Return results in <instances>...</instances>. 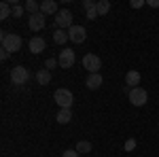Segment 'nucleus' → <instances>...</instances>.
<instances>
[{"label":"nucleus","instance_id":"obj_1","mask_svg":"<svg viewBox=\"0 0 159 157\" xmlns=\"http://www.w3.org/2000/svg\"><path fill=\"white\" fill-rule=\"evenodd\" d=\"M0 40H2V49H7L9 53H17L21 45H24V40L19 34H13V32H2L0 34Z\"/></svg>","mask_w":159,"mask_h":157},{"label":"nucleus","instance_id":"obj_2","mask_svg":"<svg viewBox=\"0 0 159 157\" xmlns=\"http://www.w3.org/2000/svg\"><path fill=\"white\" fill-rule=\"evenodd\" d=\"M53 100L60 104V109H70L74 102V96L70 89H64V87H60V89H55V94H53Z\"/></svg>","mask_w":159,"mask_h":157},{"label":"nucleus","instance_id":"obj_3","mask_svg":"<svg viewBox=\"0 0 159 157\" xmlns=\"http://www.w3.org/2000/svg\"><path fill=\"white\" fill-rule=\"evenodd\" d=\"M129 96V102L134 104V106H144L148 102V94L144 87H132V91L127 94Z\"/></svg>","mask_w":159,"mask_h":157},{"label":"nucleus","instance_id":"obj_4","mask_svg":"<svg viewBox=\"0 0 159 157\" xmlns=\"http://www.w3.org/2000/svg\"><path fill=\"white\" fill-rule=\"evenodd\" d=\"M83 68H85L89 74H96V72H100V68H102V60H100L96 53H87L85 58H83Z\"/></svg>","mask_w":159,"mask_h":157},{"label":"nucleus","instance_id":"obj_5","mask_svg":"<svg viewBox=\"0 0 159 157\" xmlns=\"http://www.w3.org/2000/svg\"><path fill=\"white\" fill-rule=\"evenodd\" d=\"M30 81V72H28V68L24 66H15L11 70V83L13 85H25Z\"/></svg>","mask_w":159,"mask_h":157},{"label":"nucleus","instance_id":"obj_6","mask_svg":"<svg viewBox=\"0 0 159 157\" xmlns=\"http://www.w3.org/2000/svg\"><path fill=\"white\" fill-rule=\"evenodd\" d=\"M55 25L60 28V30H70L72 28V13L68 11V9H61L57 15H55Z\"/></svg>","mask_w":159,"mask_h":157},{"label":"nucleus","instance_id":"obj_7","mask_svg":"<svg viewBox=\"0 0 159 157\" xmlns=\"http://www.w3.org/2000/svg\"><path fill=\"white\" fill-rule=\"evenodd\" d=\"M57 62H60V68H72L74 62H76V55H74L72 49H64L57 55Z\"/></svg>","mask_w":159,"mask_h":157},{"label":"nucleus","instance_id":"obj_8","mask_svg":"<svg viewBox=\"0 0 159 157\" xmlns=\"http://www.w3.org/2000/svg\"><path fill=\"white\" fill-rule=\"evenodd\" d=\"M45 17H47V15H43V13L30 15V17H28V28H30L32 32H40V30L45 28Z\"/></svg>","mask_w":159,"mask_h":157},{"label":"nucleus","instance_id":"obj_9","mask_svg":"<svg viewBox=\"0 0 159 157\" xmlns=\"http://www.w3.org/2000/svg\"><path fill=\"white\" fill-rule=\"evenodd\" d=\"M68 36H70L72 43L81 45V43H85V38H87V30L83 28V25H72V28L68 30Z\"/></svg>","mask_w":159,"mask_h":157},{"label":"nucleus","instance_id":"obj_10","mask_svg":"<svg viewBox=\"0 0 159 157\" xmlns=\"http://www.w3.org/2000/svg\"><path fill=\"white\" fill-rule=\"evenodd\" d=\"M40 13H43V15H53V13H55V15H57V2H55V0H43V2H40Z\"/></svg>","mask_w":159,"mask_h":157},{"label":"nucleus","instance_id":"obj_11","mask_svg":"<svg viewBox=\"0 0 159 157\" xmlns=\"http://www.w3.org/2000/svg\"><path fill=\"white\" fill-rule=\"evenodd\" d=\"M28 47H30V53H40V51H45L47 43H45V40H43L40 36H34V38H30Z\"/></svg>","mask_w":159,"mask_h":157},{"label":"nucleus","instance_id":"obj_12","mask_svg":"<svg viewBox=\"0 0 159 157\" xmlns=\"http://www.w3.org/2000/svg\"><path fill=\"white\" fill-rule=\"evenodd\" d=\"M85 85L89 87V89H100V87H102V74H100V72L89 74L87 81H85Z\"/></svg>","mask_w":159,"mask_h":157},{"label":"nucleus","instance_id":"obj_13","mask_svg":"<svg viewBox=\"0 0 159 157\" xmlns=\"http://www.w3.org/2000/svg\"><path fill=\"white\" fill-rule=\"evenodd\" d=\"M68 40H70L68 30H60V28H57V30L53 32V43H55V45H66Z\"/></svg>","mask_w":159,"mask_h":157},{"label":"nucleus","instance_id":"obj_14","mask_svg":"<svg viewBox=\"0 0 159 157\" xmlns=\"http://www.w3.org/2000/svg\"><path fill=\"white\" fill-rule=\"evenodd\" d=\"M57 123H61V125H66V123H70L72 121V110L70 109H60V113H57Z\"/></svg>","mask_w":159,"mask_h":157},{"label":"nucleus","instance_id":"obj_15","mask_svg":"<svg viewBox=\"0 0 159 157\" xmlns=\"http://www.w3.org/2000/svg\"><path fill=\"white\" fill-rule=\"evenodd\" d=\"M36 81H38V85H49L51 83V70L40 68V70L36 72Z\"/></svg>","mask_w":159,"mask_h":157},{"label":"nucleus","instance_id":"obj_16","mask_svg":"<svg viewBox=\"0 0 159 157\" xmlns=\"http://www.w3.org/2000/svg\"><path fill=\"white\" fill-rule=\"evenodd\" d=\"M138 83H140V72H136V70H129V72L125 74V85H127V87H129V85L138 87Z\"/></svg>","mask_w":159,"mask_h":157},{"label":"nucleus","instance_id":"obj_17","mask_svg":"<svg viewBox=\"0 0 159 157\" xmlns=\"http://www.w3.org/2000/svg\"><path fill=\"white\" fill-rule=\"evenodd\" d=\"M24 9L30 13V15H34V13H40V4L34 2V0H25V2H24Z\"/></svg>","mask_w":159,"mask_h":157},{"label":"nucleus","instance_id":"obj_18","mask_svg":"<svg viewBox=\"0 0 159 157\" xmlns=\"http://www.w3.org/2000/svg\"><path fill=\"white\" fill-rule=\"evenodd\" d=\"M13 15V7L9 2H0V19H7Z\"/></svg>","mask_w":159,"mask_h":157},{"label":"nucleus","instance_id":"obj_19","mask_svg":"<svg viewBox=\"0 0 159 157\" xmlns=\"http://www.w3.org/2000/svg\"><path fill=\"white\" fill-rule=\"evenodd\" d=\"M96 9H98V15H106V13L110 11V2L108 0H98Z\"/></svg>","mask_w":159,"mask_h":157},{"label":"nucleus","instance_id":"obj_20","mask_svg":"<svg viewBox=\"0 0 159 157\" xmlns=\"http://www.w3.org/2000/svg\"><path fill=\"white\" fill-rule=\"evenodd\" d=\"M89 151H91V142H87V140L76 142V153H89Z\"/></svg>","mask_w":159,"mask_h":157},{"label":"nucleus","instance_id":"obj_21","mask_svg":"<svg viewBox=\"0 0 159 157\" xmlns=\"http://www.w3.org/2000/svg\"><path fill=\"white\" fill-rule=\"evenodd\" d=\"M57 64H60V62H57V58H49V60L45 62V68H47V70H51V68H55Z\"/></svg>","mask_w":159,"mask_h":157},{"label":"nucleus","instance_id":"obj_22","mask_svg":"<svg viewBox=\"0 0 159 157\" xmlns=\"http://www.w3.org/2000/svg\"><path fill=\"white\" fill-rule=\"evenodd\" d=\"M24 7H21V4H17V7H13V17H21V15H24Z\"/></svg>","mask_w":159,"mask_h":157},{"label":"nucleus","instance_id":"obj_23","mask_svg":"<svg viewBox=\"0 0 159 157\" xmlns=\"http://www.w3.org/2000/svg\"><path fill=\"white\" fill-rule=\"evenodd\" d=\"M61 157H79V153H76V149H68L61 153Z\"/></svg>","mask_w":159,"mask_h":157},{"label":"nucleus","instance_id":"obj_24","mask_svg":"<svg viewBox=\"0 0 159 157\" xmlns=\"http://www.w3.org/2000/svg\"><path fill=\"white\" fill-rule=\"evenodd\" d=\"M96 4H98V2H93V0H83V7H85V11H89V9H96Z\"/></svg>","mask_w":159,"mask_h":157},{"label":"nucleus","instance_id":"obj_25","mask_svg":"<svg viewBox=\"0 0 159 157\" xmlns=\"http://www.w3.org/2000/svg\"><path fill=\"white\" fill-rule=\"evenodd\" d=\"M87 19H98V9H89L87 11Z\"/></svg>","mask_w":159,"mask_h":157},{"label":"nucleus","instance_id":"obj_26","mask_svg":"<svg viewBox=\"0 0 159 157\" xmlns=\"http://www.w3.org/2000/svg\"><path fill=\"white\" fill-rule=\"evenodd\" d=\"M147 2L144 0H132V9H140V7H144Z\"/></svg>","mask_w":159,"mask_h":157},{"label":"nucleus","instance_id":"obj_27","mask_svg":"<svg viewBox=\"0 0 159 157\" xmlns=\"http://www.w3.org/2000/svg\"><path fill=\"white\" fill-rule=\"evenodd\" d=\"M9 55H11V53H9L7 49H2V51H0V60H2V62H4V60H9Z\"/></svg>","mask_w":159,"mask_h":157},{"label":"nucleus","instance_id":"obj_28","mask_svg":"<svg viewBox=\"0 0 159 157\" xmlns=\"http://www.w3.org/2000/svg\"><path fill=\"white\" fill-rule=\"evenodd\" d=\"M134 146H136V140H127V142H125V149H127V151H132Z\"/></svg>","mask_w":159,"mask_h":157},{"label":"nucleus","instance_id":"obj_29","mask_svg":"<svg viewBox=\"0 0 159 157\" xmlns=\"http://www.w3.org/2000/svg\"><path fill=\"white\" fill-rule=\"evenodd\" d=\"M148 7H153V9H159V0H148Z\"/></svg>","mask_w":159,"mask_h":157}]
</instances>
